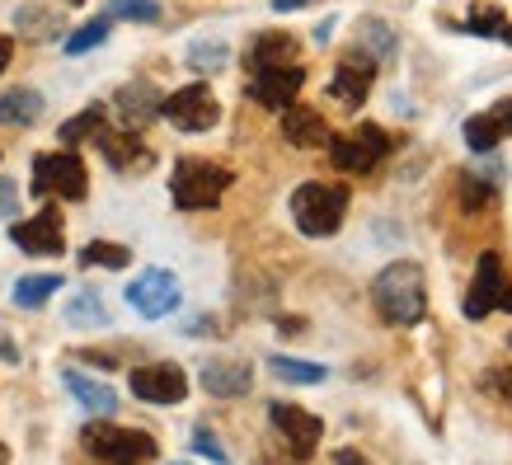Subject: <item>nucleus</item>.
<instances>
[{"mask_svg": "<svg viewBox=\"0 0 512 465\" xmlns=\"http://www.w3.org/2000/svg\"><path fill=\"white\" fill-rule=\"evenodd\" d=\"M348 217V188L343 184H301L292 193V221L301 235L329 240Z\"/></svg>", "mask_w": 512, "mask_h": 465, "instance_id": "nucleus-3", "label": "nucleus"}, {"mask_svg": "<svg viewBox=\"0 0 512 465\" xmlns=\"http://www.w3.org/2000/svg\"><path fill=\"white\" fill-rule=\"evenodd\" d=\"M127 386L146 404H184L188 376H184V367H174V362H156V367H137Z\"/></svg>", "mask_w": 512, "mask_h": 465, "instance_id": "nucleus-12", "label": "nucleus"}, {"mask_svg": "<svg viewBox=\"0 0 512 465\" xmlns=\"http://www.w3.org/2000/svg\"><path fill=\"white\" fill-rule=\"evenodd\" d=\"M0 465H5V447H0Z\"/></svg>", "mask_w": 512, "mask_h": 465, "instance_id": "nucleus-40", "label": "nucleus"}, {"mask_svg": "<svg viewBox=\"0 0 512 465\" xmlns=\"http://www.w3.org/2000/svg\"><path fill=\"white\" fill-rule=\"evenodd\" d=\"M179 301H184V292H179V278L170 268H146L127 287V306L137 310L141 320H165L170 310H179Z\"/></svg>", "mask_w": 512, "mask_h": 465, "instance_id": "nucleus-9", "label": "nucleus"}, {"mask_svg": "<svg viewBox=\"0 0 512 465\" xmlns=\"http://www.w3.org/2000/svg\"><path fill=\"white\" fill-rule=\"evenodd\" d=\"M268 367H273V376H282V381H296V386H320L325 381V367L320 362H301V357H268Z\"/></svg>", "mask_w": 512, "mask_h": 465, "instance_id": "nucleus-26", "label": "nucleus"}, {"mask_svg": "<svg viewBox=\"0 0 512 465\" xmlns=\"http://www.w3.org/2000/svg\"><path fill=\"white\" fill-rule=\"evenodd\" d=\"M386 155H390V137H386V127H376V123H362L348 137H329V160L343 174H372Z\"/></svg>", "mask_w": 512, "mask_h": 465, "instance_id": "nucleus-6", "label": "nucleus"}, {"mask_svg": "<svg viewBox=\"0 0 512 465\" xmlns=\"http://www.w3.org/2000/svg\"><path fill=\"white\" fill-rule=\"evenodd\" d=\"M43 118V94L38 90H5L0 94V123L5 127H29V123H38Z\"/></svg>", "mask_w": 512, "mask_h": 465, "instance_id": "nucleus-21", "label": "nucleus"}, {"mask_svg": "<svg viewBox=\"0 0 512 465\" xmlns=\"http://www.w3.org/2000/svg\"><path fill=\"white\" fill-rule=\"evenodd\" d=\"M99 151H104V160H109L118 174H141L156 165V155L146 151V141H137L132 132H104V127H99Z\"/></svg>", "mask_w": 512, "mask_h": 465, "instance_id": "nucleus-18", "label": "nucleus"}, {"mask_svg": "<svg viewBox=\"0 0 512 465\" xmlns=\"http://www.w3.org/2000/svg\"><path fill=\"white\" fill-rule=\"evenodd\" d=\"M372 80H376V62L353 47L339 66H334V80H329V94L339 99L343 109H357V104H367V94H372Z\"/></svg>", "mask_w": 512, "mask_h": 465, "instance_id": "nucleus-13", "label": "nucleus"}, {"mask_svg": "<svg viewBox=\"0 0 512 465\" xmlns=\"http://www.w3.org/2000/svg\"><path fill=\"white\" fill-rule=\"evenodd\" d=\"M109 15L137 19V24H156V19H160V5H156V0H113Z\"/></svg>", "mask_w": 512, "mask_h": 465, "instance_id": "nucleus-33", "label": "nucleus"}, {"mask_svg": "<svg viewBox=\"0 0 512 465\" xmlns=\"http://www.w3.org/2000/svg\"><path fill=\"white\" fill-rule=\"evenodd\" d=\"M99 127H104V104H90L85 113H76V118H66L62 123V132L57 137L66 141V146H76V141H90V137H99Z\"/></svg>", "mask_w": 512, "mask_h": 465, "instance_id": "nucleus-29", "label": "nucleus"}, {"mask_svg": "<svg viewBox=\"0 0 512 465\" xmlns=\"http://www.w3.org/2000/svg\"><path fill=\"white\" fill-rule=\"evenodd\" d=\"M357 47H362L372 62H390V57L400 52L395 29H390V24H381V19H362V24H357Z\"/></svg>", "mask_w": 512, "mask_h": 465, "instance_id": "nucleus-22", "label": "nucleus"}, {"mask_svg": "<svg viewBox=\"0 0 512 465\" xmlns=\"http://www.w3.org/2000/svg\"><path fill=\"white\" fill-rule=\"evenodd\" d=\"M33 193L38 198H66L80 202L90 193V174H85V160L76 151H52L33 160Z\"/></svg>", "mask_w": 512, "mask_h": 465, "instance_id": "nucleus-5", "label": "nucleus"}, {"mask_svg": "<svg viewBox=\"0 0 512 465\" xmlns=\"http://www.w3.org/2000/svg\"><path fill=\"white\" fill-rule=\"evenodd\" d=\"M301 5H315V0H273V10H282V15H287V10H301Z\"/></svg>", "mask_w": 512, "mask_h": 465, "instance_id": "nucleus-39", "label": "nucleus"}, {"mask_svg": "<svg viewBox=\"0 0 512 465\" xmlns=\"http://www.w3.org/2000/svg\"><path fill=\"white\" fill-rule=\"evenodd\" d=\"M193 451H198V456H207L212 465H231V456H226V447L212 437V428H193Z\"/></svg>", "mask_w": 512, "mask_h": 465, "instance_id": "nucleus-35", "label": "nucleus"}, {"mask_svg": "<svg viewBox=\"0 0 512 465\" xmlns=\"http://www.w3.org/2000/svg\"><path fill=\"white\" fill-rule=\"evenodd\" d=\"M226 62H231V47L217 43V38H212V43L188 47V66H193V71H207V76H212V71H221Z\"/></svg>", "mask_w": 512, "mask_h": 465, "instance_id": "nucleus-31", "label": "nucleus"}, {"mask_svg": "<svg viewBox=\"0 0 512 465\" xmlns=\"http://www.w3.org/2000/svg\"><path fill=\"white\" fill-rule=\"evenodd\" d=\"M170 465H188V461H170Z\"/></svg>", "mask_w": 512, "mask_h": 465, "instance_id": "nucleus-42", "label": "nucleus"}, {"mask_svg": "<svg viewBox=\"0 0 512 465\" xmlns=\"http://www.w3.org/2000/svg\"><path fill=\"white\" fill-rule=\"evenodd\" d=\"M160 99H165V94H160L151 80H127L123 90L113 94V113H118V123H123L127 132H141L146 123L160 118Z\"/></svg>", "mask_w": 512, "mask_h": 465, "instance_id": "nucleus-15", "label": "nucleus"}, {"mask_svg": "<svg viewBox=\"0 0 512 465\" xmlns=\"http://www.w3.org/2000/svg\"><path fill=\"white\" fill-rule=\"evenodd\" d=\"M489 310H512V282L503 278V259L498 249H484L475 264V282L466 296V320H484Z\"/></svg>", "mask_w": 512, "mask_h": 465, "instance_id": "nucleus-8", "label": "nucleus"}, {"mask_svg": "<svg viewBox=\"0 0 512 465\" xmlns=\"http://www.w3.org/2000/svg\"><path fill=\"white\" fill-rule=\"evenodd\" d=\"M494 198H498V179L466 174V184H461V207L466 212H484V207H494Z\"/></svg>", "mask_w": 512, "mask_h": 465, "instance_id": "nucleus-30", "label": "nucleus"}, {"mask_svg": "<svg viewBox=\"0 0 512 465\" xmlns=\"http://www.w3.org/2000/svg\"><path fill=\"white\" fill-rule=\"evenodd\" d=\"M301 85H306V66H296V62L264 66V71H254V80H249V99L264 104V109H287V104H296Z\"/></svg>", "mask_w": 512, "mask_h": 465, "instance_id": "nucleus-11", "label": "nucleus"}, {"mask_svg": "<svg viewBox=\"0 0 512 465\" xmlns=\"http://www.w3.org/2000/svg\"><path fill=\"white\" fill-rule=\"evenodd\" d=\"M508 137H512V99H498L494 109L466 118V146L470 151L489 155L498 141H508Z\"/></svg>", "mask_w": 512, "mask_h": 465, "instance_id": "nucleus-17", "label": "nucleus"}, {"mask_svg": "<svg viewBox=\"0 0 512 465\" xmlns=\"http://www.w3.org/2000/svg\"><path fill=\"white\" fill-rule=\"evenodd\" d=\"M15 212H19V188H15V179H0V221L15 217Z\"/></svg>", "mask_w": 512, "mask_h": 465, "instance_id": "nucleus-36", "label": "nucleus"}, {"mask_svg": "<svg viewBox=\"0 0 512 465\" xmlns=\"http://www.w3.org/2000/svg\"><path fill=\"white\" fill-rule=\"evenodd\" d=\"M292 52H296V43L287 38V33H264V38H254V47H249V71L292 62Z\"/></svg>", "mask_w": 512, "mask_h": 465, "instance_id": "nucleus-24", "label": "nucleus"}, {"mask_svg": "<svg viewBox=\"0 0 512 465\" xmlns=\"http://www.w3.org/2000/svg\"><path fill=\"white\" fill-rule=\"evenodd\" d=\"M198 381L212 400H240V395L254 390V367L249 362H231V357H212V362H202Z\"/></svg>", "mask_w": 512, "mask_h": 465, "instance_id": "nucleus-16", "label": "nucleus"}, {"mask_svg": "<svg viewBox=\"0 0 512 465\" xmlns=\"http://www.w3.org/2000/svg\"><path fill=\"white\" fill-rule=\"evenodd\" d=\"M372 306L376 315L395 329H414L428 315V278L414 259H395L376 273L372 282Z\"/></svg>", "mask_w": 512, "mask_h": 465, "instance_id": "nucleus-1", "label": "nucleus"}, {"mask_svg": "<svg viewBox=\"0 0 512 465\" xmlns=\"http://www.w3.org/2000/svg\"><path fill=\"white\" fill-rule=\"evenodd\" d=\"M85 451L99 465H151L156 461V442L137 428H118V423H85L80 433Z\"/></svg>", "mask_w": 512, "mask_h": 465, "instance_id": "nucleus-4", "label": "nucleus"}, {"mask_svg": "<svg viewBox=\"0 0 512 465\" xmlns=\"http://www.w3.org/2000/svg\"><path fill=\"white\" fill-rule=\"evenodd\" d=\"M466 33H475V38H498V43L512 47V19L498 15V10H470Z\"/></svg>", "mask_w": 512, "mask_h": 465, "instance_id": "nucleus-28", "label": "nucleus"}, {"mask_svg": "<svg viewBox=\"0 0 512 465\" xmlns=\"http://www.w3.org/2000/svg\"><path fill=\"white\" fill-rule=\"evenodd\" d=\"M508 348H512V329H508Z\"/></svg>", "mask_w": 512, "mask_h": 465, "instance_id": "nucleus-41", "label": "nucleus"}, {"mask_svg": "<svg viewBox=\"0 0 512 465\" xmlns=\"http://www.w3.org/2000/svg\"><path fill=\"white\" fill-rule=\"evenodd\" d=\"M160 118H170L179 132H212L221 123V104L207 85H184L160 99Z\"/></svg>", "mask_w": 512, "mask_h": 465, "instance_id": "nucleus-7", "label": "nucleus"}, {"mask_svg": "<svg viewBox=\"0 0 512 465\" xmlns=\"http://www.w3.org/2000/svg\"><path fill=\"white\" fill-rule=\"evenodd\" d=\"M132 264V249L113 245V240H90L80 249V268H127Z\"/></svg>", "mask_w": 512, "mask_h": 465, "instance_id": "nucleus-27", "label": "nucleus"}, {"mask_svg": "<svg viewBox=\"0 0 512 465\" xmlns=\"http://www.w3.org/2000/svg\"><path fill=\"white\" fill-rule=\"evenodd\" d=\"M268 419H273V428L282 433V442L292 447L296 461H306V456H315V447H320V437H325V423L315 419L311 409H301V404H268Z\"/></svg>", "mask_w": 512, "mask_h": 465, "instance_id": "nucleus-10", "label": "nucleus"}, {"mask_svg": "<svg viewBox=\"0 0 512 465\" xmlns=\"http://www.w3.org/2000/svg\"><path fill=\"white\" fill-rule=\"evenodd\" d=\"M62 292V273H29L15 282V306L19 310H38L47 306V296Z\"/></svg>", "mask_w": 512, "mask_h": 465, "instance_id": "nucleus-23", "label": "nucleus"}, {"mask_svg": "<svg viewBox=\"0 0 512 465\" xmlns=\"http://www.w3.org/2000/svg\"><path fill=\"white\" fill-rule=\"evenodd\" d=\"M282 141L296 146V151H315V146L329 141V123L306 104H287L282 109Z\"/></svg>", "mask_w": 512, "mask_h": 465, "instance_id": "nucleus-19", "label": "nucleus"}, {"mask_svg": "<svg viewBox=\"0 0 512 465\" xmlns=\"http://www.w3.org/2000/svg\"><path fill=\"white\" fill-rule=\"evenodd\" d=\"M334 465H372L362 451H353V447H343V451H334Z\"/></svg>", "mask_w": 512, "mask_h": 465, "instance_id": "nucleus-37", "label": "nucleus"}, {"mask_svg": "<svg viewBox=\"0 0 512 465\" xmlns=\"http://www.w3.org/2000/svg\"><path fill=\"white\" fill-rule=\"evenodd\" d=\"M480 390L498 404H512V367H489V372L480 376Z\"/></svg>", "mask_w": 512, "mask_h": 465, "instance_id": "nucleus-34", "label": "nucleus"}, {"mask_svg": "<svg viewBox=\"0 0 512 465\" xmlns=\"http://www.w3.org/2000/svg\"><path fill=\"white\" fill-rule=\"evenodd\" d=\"M10 240H15L24 254H38V259H47V254H62V249H66L62 217H57L52 207H43L38 217L15 221V226H10Z\"/></svg>", "mask_w": 512, "mask_h": 465, "instance_id": "nucleus-14", "label": "nucleus"}, {"mask_svg": "<svg viewBox=\"0 0 512 465\" xmlns=\"http://www.w3.org/2000/svg\"><path fill=\"white\" fill-rule=\"evenodd\" d=\"M66 5H80V0H66Z\"/></svg>", "mask_w": 512, "mask_h": 465, "instance_id": "nucleus-43", "label": "nucleus"}, {"mask_svg": "<svg viewBox=\"0 0 512 465\" xmlns=\"http://www.w3.org/2000/svg\"><path fill=\"white\" fill-rule=\"evenodd\" d=\"M10 57H15V43H10V38H5V33H0V71H5V66H10Z\"/></svg>", "mask_w": 512, "mask_h": 465, "instance_id": "nucleus-38", "label": "nucleus"}, {"mask_svg": "<svg viewBox=\"0 0 512 465\" xmlns=\"http://www.w3.org/2000/svg\"><path fill=\"white\" fill-rule=\"evenodd\" d=\"M104 38H109V19H90V24H85L80 33H71V38H66V52H71V57H80V52L99 47Z\"/></svg>", "mask_w": 512, "mask_h": 465, "instance_id": "nucleus-32", "label": "nucleus"}, {"mask_svg": "<svg viewBox=\"0 0 512 465\" xmlns=\"http://www.w3.org/2000/svg\"><path fill=\"white\" fill-rule=\"evenodd\" d=\"M66 390L80 400V409H90V414H104L109 419L113 409H118V390L104 386V381H94V376H80V372H62Z\"/></svg>", "mask_w": 512, "mask_h": 465, "instance_id": "nucleus-20", "label": "nucleus"}, {"mask_svg": "<svg viewBox=\"0 0 512 465\" xmlns=\"http://www.w3.org/2000/svg\"><path fill=\"white\" fill-rule=\"evenodd\" d=\"M235 174L226 165H212V160H198V155H184L174 165V179H170V198L179 212H207L217 207L221 193L231 188Z\"/></svg>", "mask_w": 512, "mask_h": 465, "instance_id": "nucleus-2", "label": "nucleus"}, {"mask_svg": "<svg viewBox=\"0 0 512 465\" xmlns=\"http://www.w3.org/2000/svg\"><path fill=\"white\" fill-rule=\"evenodd\" d=\"M66 325L104 329V325H109V306L99 301V292H76L71 301H66Z\"/></svg>", "mask_w": 512, "mask_h": 465, "instance_id": "nucleus-25", "label": "nucleus"}]
</instances>
